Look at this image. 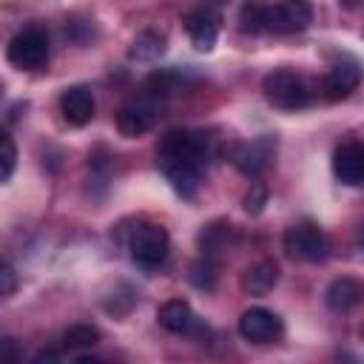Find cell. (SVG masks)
<instances>
[{"label": "cell", "instance_id": "6da1fadb", "mask_svg": "<svg viewBox=\"0 0 364 364\" xmlns=\"http://www.w3.org/2000/svg\"><path fill=\"white\" fill-rule=\"evenodd\" d=\"M208 136L188 131V128H173L162 136L156 159L159 165H196L202 168L208 159Z\"/></svg>", "mask_w": 364, "mask_h": 364}, {"label": "cell", "instance_id": "7a4b0ae2", "mask_svg": "<svg viewBox=\"0 0 364 364\" xmlns=\"http://www.w3.org/2000/svg\"><path fill=\"white\" fill-rule=\"evenodd\" d=\"M262 91H264V97H267L273 105L287 108V111L304 108V105H310V100H313V91H310L307 80H304L301 74L290 71V68H276V71H270V74L264 77V82H262Z\"/></svg>", "mask_w": 364, "mask_h": 364}, {"label": "cell", "instance_id": "3957f363", "mask_svg": "<svg viewBox=\"0 0 364 364\" xmlns=\"http://www.w3.org/2000/svg\"><path fill=\"white\" fill-rule=\"evenodd\" d=\"M228 0H196V6L185 14V28L196 51H210L219 37V23Z\"/></svg>", "mask_w": 364, "mask_h": 364}, {"label": "cell", "instance_id": "277c9868", "mask_svg": "<svg viewBox=\"0 0 364 364\" xmlns=\"http://www.w3.org/2000/svg\"><path fill=\"white\" fill-rule=\"evenodd\" d=\"M168 250H171V239L159 225H136L128 236V253L145 270L159 267L168 259Z\"/></svg>", "mask_w": 364, "mask_h": 364}, {"label": "cell", "instance_id": "5b68a950", "mask_svg": "<svg viewBox=\"0 0 364 364\" xmlns=\"http://www.w3.org/2000/svg\"><path fill=\"white\" fill-rule=\"evenodd\" d=\"M313 23L310 0H279L264 3V31L273 34H299Z\"/></svg>", "mask_w": 364, "mask_h": 364}, {"label": "cell", "instance_id": "8992f818", "mask_svg": "<svg viewBox=\"0 0 364 364\" xmlns=\"http://www.w3.org/2000/svg\"><path fill=\"white\" fill-rule=\"evenodd\" d=\"M9 63L20 71H37L48 60V37L40 28H23L9 43Z\"/></svg>", "mask_w": 364, "mask_h": 364}, {"label": "cell", "instance_id": "52a82bcc", "mask_svg": "<svg viewBox=\"0 0 364 364\" xmlns=\"http://www.w3.org/2000/svg\"><path fill=\"white\" fill-rule=\"evenodd\" d=\"M284 253L296 262H321L327 256V236L313 225H293L284 230Z\"/></svg>", "mask_w": 364, "mask_h": 364}, {"label": "cell", "instance_id": "ba28073f", "mask_svg": "<svg viewBox=\"0 0 364 364\" xmlns=\"http://www.w3.org/2000/svg\"><path fill=\"white\" fill-rule=\"evenodd\" d=\"M273 156H276V139L267 136V134H264V136H256V139H250V142H239V145L230 151L233 168H236L239 173H245V176H259V173H264V171L270 168Z\"/></svg>", "mask_w": 364, "mask_h": 364}, {"label": "cell", "instance_id": "9c48e42d", "mask_svg": "<svg viewBox=\"0 0 364 364\" xmlns=\"http://www.w3.org/2000/svg\"><path fill=\"white\" fill-rule=\"evenodd\" d=\"M239 336L253 344H267L282 336V318L267 307H250L239 316Z\"/></svg>", "mask_w": 364, "mask_h": 364}, {"label": "cell", "instance_id": "30bf717a", "mask_svg": "<svg viewBox=\"0 0 364 364\" xmlns=\"http://www.w3.org/2000/svg\"><path fill=\"white\" fill-rule=\"evenodd\" d=\"M156 122V105L148 100H134L119 108L117 114V128L122 136H142L154 128Z\"/></svg>", "mask_w": 364, "mask_h": 364}, {"label": "cell", "instance_id": "8fae6325", "mask_svg": "<svg viewBox=\"0 0 364 364\" xmlns=\"http://www.w3.org/2000/svg\"><path fill=\"white\" fill-rule=\"evenodd\" d=\"M333 173L338 182L355 188L364 182V148L358 142H344L333 154Z\"/></svg>", "mask_w": 364, "mask_h": 364}, {"label": "cell", "instance_id": "7c38bea8", "mask_svg": "<svg viewBox=\"0 0 364 364\" xmlns=\"http://www.w3.org/2000/svg\"><path fill=\"white\" fill-rule=\"evenodd\" d=\"M60 111H63V119L68 125L80 128V125L91 122V117H94V94H91V88H85V85L65 88L63 97H60Z\"/></svg>", "mask_w": 364, "mask_h": 364}, {"label": "cell", "instance_id": "4fadbf2b", "mask_svg": "<svg viewBox=\"0 0 364 364\" xmlns=\"http://www.w3.org/2000/svg\"><path fill=\"white\" fill-rule=\"evenodd\" d=\"M358 80H361V71H358V63L355 60L336 63L324 74V94L330 100H344V97H350L358 88Z\"/></svg>", "mask_w": 364, "mask_h": 364}, {"label": "cell", "instance_id": "5bb4252c", "mask_svg": "<svg viewBox=\"0 0 364 364\" xmlns=\"http://www.w3.org/2000/svg\"><path fill=\"white\" fill-rule=\"evenodd\" d=\"M324 301L333 313H350L361 301V284L353 276H341V279L330 282V287L324 293Z\"/></svg>", "mask_w": 364, "mask_h": 364}, {"label": "cell", "instance_id": "9a60e30c", "mask_svg": "<svg viewBox=\"0 0 364 364\" xmlns=\"http://www.w3.org/2000/svg\"><path fill=\"white\" fill-rule=\"evenodd\" d=\"M276 282H279V264L270 262V259H262V262L250 264V267L245 270V276H242V287H245V293H250V296H264V293H270V290L276 287Z\"/></svg>", "mask_w": 364, "mask_h": 364}, {"label": "cell", "instance_id": "2e32d148", "mask_svg": "<svg viewBox=\"0 0 364 364\" xmlns=\"http://www.w3.org/2000/svg\"><path fill=\"white\" fill-rule=\"evenodd\" d=\"M156 321L168 333H188L196 324V316H193V310L185 299H171L156 310Z\"/></svg>", "mask_w": 364, "mask_h": 364}, {"label": "cell", "instance_id": "e0dca14e", "mask_svg": "<svg viewBox=\"0 0 364 364\" xmlns=\"http://www.w3.org/2000/svg\"><path fill=\"white\" fill-rule=\"evenodd\" d=\"M159 171L165 173V179L171 182V188L191 199L196 191H199V182H202V168L196 165H159Z\"/></svg>", "mask_w": 364, "mask_h": 364}, {"label": "cell", "instance_id": "ac0fdd59", "mask_svg": "<svg viewBox=\"0 0 364 364\" xmlns=\"http://www.w3.org/2000/svg\"><path fill=\"white\" fill-rule=\"evenodd\" d=\"M165 46H168L165 34L148 28V31L136 34V40H134L131 48H128V57H131V60H139V63H151V60H156V57L165 54Z\"/></svg>", "mask_w": 364, "mask_h": 364}, {"label": "cell", "instance_id": "d6986e66", "mask_svg": "<svg viewBox=\"0 0 364 364\" xmlns=\"http://www.w3.org/2000/svg\"><path fill=\"white\" fill-rule=\"evenodd\" d=\"M97 341H100V330L94 324H71L63 333L65 350H91Z\"/></svg>", "mask_w": 364, "mask_h": 364}, {"label": "cell", "instance_id": "ffe728a7", "mask_svg": "<svg viewBox=\"0 0 364 364\" xmlns=\"http://www.w3.org/2000/svg\"><path fill=\"white\" fill-rule=\"evenodd\" d=\"M191 284L196 290H213L216 287V262L210 259V253H202L191 264Z\"/></svg>", "mask_w": 364, "mask_h": 364}, {"label": "cell", "instance_id": "44dd1931", "mask_svg": "<svg viewBox=\"0 0 364 364\" xmlns=\"http://www.w3.org/2000/svg\"><path fill=\"white\" fill-rule=\"evenodd\" d=\"M176 82H179V74H176V71L159 68V71H154V74L145 80V88H148L151 97H168V94L176 91Z\"/></svg>", "mask_w": 364, "mask_h": 364}, {"label": "cell", "instance_id": "7402d4cb", "mask_svg": "<svg viewBox=\"0 0 364 364\" xmlns=\"http://www.w3.org/2000/svg\"><path fill=\"white\" fill-rule=\"evenodd\" d=\"M239 23H242V31H247V34L264 31V3L247 0L242 6V11H239Z\"/></svg>", "mask_w": 364, "mask_h": 364}, {"label": "cell", "instance_id": "603a6c76", "mask_svg": "<svg viewBox=\"0 0 364 364\" xmlns=\"http://www.w3.org/2000/svg\"><path fill=\"white\" fill-rule=\"evenodd\" d=\"M17 284H20V279H17V270H14L9 262H0V299L11 296V293L17 290Z\"/></svg>", "mask_w": 364, "mask_h": 364}, {"label": "cell", "instance_id": "cb8c5ba5", "mask_svg": "<svg viewBox=\"0 0 364 364\" xmlns=\"http://www.w3.org/2000/svg\"><path fill=\"white\" fill-rule=\"evenodd\" d=\"M267 205V191L262 185H253L247 193H245V210L247 213H262V208Z\"/></svg>", "mask_w": 364, "mask_h": 364}, {"label": "cell", "instance_id": "d4e9b609", "mask_svg": "<svg viewBox=\"0 0 364 364\" xmlns=\"http://www.w3.org/2000/svg\"><path fill=\"white\" fill-rule=\"evenodd\" d=\"M0 159L6 162H17V148H14V139L9 136V131L0 125Z\"/></svg>", "mask_w": 364, "mask_h": 364}, {"label": "cell", "instance_id": "484cf974", "mask_svg": "<svg viewBox=\"0 0 364 364\" xmlns=\"http://www.w3.org/2000/svg\"><path fill=\"white\" fill-rule=\"evenodd\" d=\"M14 173V162H6L0 159V182H9V176Z\"/></svg>", "mask_w": 364, "mask_h": 364}, {"label": "cell", "instance_id": "4316f807", "mask_svg": "<svg viewBox=\"0 0 364 364\" xmlns=\"http://www.w3.org/2000/svg\"><path fill=\"white\" fill-rule=\"evenodd\" d=\"M34 361H60V353H54V350H43V353L34 355Z\"/></svg>", "mask_w": 364, "mask_h": 364}, {"label": "cell", "instance_id": "83f0119b", "mask_svg": "<svg viewBox=\"0 0 364 364\" xmlns=\"http://www.w3.org/2000/svg\"><path fill=\"white\" fill-rule=\"evenodd\" d=\"M338 3H341L344 9H355V6H358V0H338Z\"/></svg>", "mask_w": 364, "mask_h": 364}]
</instances>
